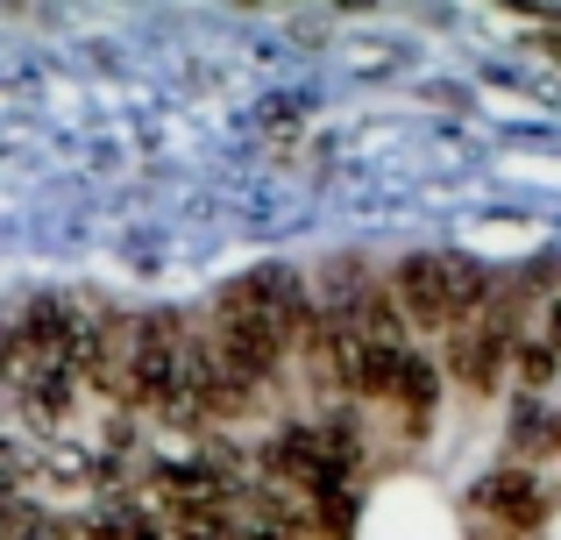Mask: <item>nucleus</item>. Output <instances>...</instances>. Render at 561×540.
Segmentation results:
<instances>
[{
  "label": "nucleus",
  "mask_w": 561,
  "mask_h": 540,
  "mask_svg": "<svg viewBox=\"0 0 561 540\" xmlns=\"http://www.w3.org/2000/svg\"><path fill=\"white\" fill-rule=\"evenodd\" d=\"M512 370L526 384H548L561 370V291L554 299H534L519 306V328H512Z\"/></svg>",
  "instance_id": "nucleus-2"
},
{
  "label": "nucleus",
  "mask_w": 561,
  "mask_h": 540,
  "mask_svg": "<svg viewBox=\"0 0 561 540\" xmlns=\"http://www.w3.org/2000/svg\"><path fill=\"white\" fill-rule=\"evenodd\" d=\"M391 291H398V306H405V320L455 334L483 299H491V277L469 264V256H405V271H398Z\"/></svg>",
  "instance_id": "nucleus-1"
},
{
  "label": "nucleus",
  "mask_w": 561,
  "mask_h": 540,
  "mask_svg": "<svg viewBox=\"0 0 561 540\" xmlns=\"http://www.w3.org/2000/svg\"><path fill=\"white\" fill-rule=\"evenodd\" d=\"M483 513L505 519L512 533H534L540 519H548V484L526 476V470H505V476H491V491H483Z\"/></svg>",
  "instance_id": "nucleus-3"
}]
</instances>
